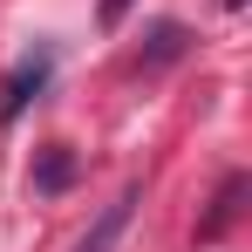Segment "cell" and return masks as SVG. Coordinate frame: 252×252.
I'll use <instances>...</instances> for the list:
<instances>
[{"instance_id":"cell-1","label":"cell","mask_w":252,"mask_h":252,"mask_svg":"<svg viewBox=\"0 0 252 252\" xmlns=\"http://www.w3.org/2000/svg\"><path fill=\"white\" fill-rule=\"evenodd\" d=\"M55 75V48H34V55H21L14 68H7V82H0V123H21V109L34 102Z\"/></svg>"},{"instance_id":"cell-2","label":"cell","mask_w":252,"mask_h":252,"mask_svg":"<svg viewBox=\"0 0 252 252\" xmlns=\"http://www.w3.org/2000/svg\"><path fill=\"white\" fill-rule=\"evenodd\" d=\"M136 198H143V184H123V198H116V205H102V218L82 232V246H75V252H109L116 239H123V225H129V211H136Z\"/></svg>"},{"instance_id":"cell-3","label":"cell","mask_w":252,"mask_h":252,"mask_svg":"<svg viewBox=\"0 0 252 252\" xmlns=\"http://www.w3.org/2000/svg\"><path fill=\"white\" fill-rule=\"evenodd\" d=\"M239 205H246V170H232V177L218 184V198H211V218L198 225V239H218V232L239 218Z\"/></svg>"},{"instance_id":"cell-4","label":"cell","mask_w":252,"mask_h":252,"mask_svg":"<svg viewBox=\"0 0 252 252\" xmlns=\"http://www.w3.org/2000/svg\"><path fill=\"white\" fill-rule=\"evenodd\" d=\"M143 41H150V48H143V68H164V62H177V55L191 48V34H184L177 21H157V28H150Z\"/></svg>"},{"instance_id":"cell-5","label":"cell","mask_w":252,"mask_h":252,"mask_svg":"<svg viewBox=\"0 0 252 252\" xmlns=\"http://www.w3.org/2000/svg\"><path fill=\"white\" fill-rule=\"evenodd\" d=\"M68 177H75V157H68V150L55 143V150H48L41 164H34V191H41V198H55V191H62Z\"/></svg>"},{"instance_id":"cell-6","label":"cell","mask_w":252,"mask_h":252,"mask_svg":"<svg viewBox=\"0 0 252 252\" xmlns=\"http://www.w3.org/2000/svg\"><path fill=\"white\" fill-rule=\"evenodd\" d=\"M95 14H102V28H116V21H123V14H129V0H102Z\"/></svg>"},{"instance_id":"cell-7","label":"cell","mask_w":252,"mask_h":252,"mask_svg":"<svg viewBox=\"0 0 252 252\" xmlns=\"http://www.w3.org/2000/svg\"><path fill=\"white\" fill-rule=\"evenodd\" d=\"M225 7H246V0H225Z\"/></svg>"}]
</instances>
